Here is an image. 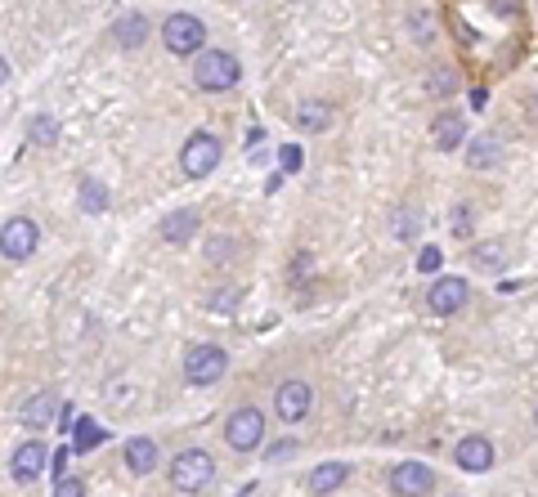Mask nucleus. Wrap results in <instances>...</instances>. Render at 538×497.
I'll return each mask as SVG.
<instances>
[{
    "mask_svg": "<svg viewBox=\"0 0 538 497\" xmlns=\"http://www.w3.org/2000/svg\"><path fill=\"white\" fill-rule=\"evenodd\" d=\"M242 81V63L229 50H198L193 55V86L202 95H224Z\"/></svg>",
    "mask_w": 538,
    "mask_h": 497,
    "instance_id": "obj_1",
    "label": "nucleus"
},
{
    "mask_svg": "<svg viewBox=\"0 0 538 497\" xmlns=\"http://www.w3.org/2000/svg\"><path fill=\"white\" fill-rule=\"evenodd\" d=\"M166 475H171V488H175V493L198 497V493H206L211 479H215V457H211L206 448H184V452L166 466Z\"/></svg>",
    "mask_w": 538,
    "mask_h": 497,
    "instance_id": "obj_2",
    "label": "nucleus"
},
{
    "mask_svg": "<svg viewBox=\"0 0 538 497\" xmlns=\"http://www.w3.org/2000/svg\"><path fill=\"white\" fill-rule=\"evenodd\" d=\"M162 46L175 55V59H193L198 50H206V23L198 14H171L162 19Z\"/></svg>",
    "mask_w": 538,
    "mask_h": 497,
    "instance_id": "obj_3",
    "label": "nucleus"
},
{
    "mask_svg": "<svg viewBox=\"0 0 538 497\" xmlns=\"http://www.w3.org/2000/svg\"><path fill=\"white\" fill-rule=\"evenodd\" d=\"M224 372H229V350L224 345H215V341L189 345V354H184V381L189 385H215Z\"/></svg>",
    "mask_w": 538,
    "mask_h": 497,
    "instance_id": "obj_4",
    "label": "nucleus"
},
{
    "mask_svg": "<svg viewBox=\"0 0 538 497\" xmlns=\"http://www.w3.org/2000/svg\"><path fill=\"white\" fill-rule=\"evenodd\" d=\"M220 157H224V144H220L211 131H193V135L184 139V148H180V171H184L189 180H206V175L220 166Z\"/></svg>",
    "mask_w": 538,
    "mask_h": 497,
    "instance_id": "obj_5",
    "label": "nucleus"
},
{
    "mask_svg": "<svg viewBox=\"0 0 538 497\" xmlns=\"http://www.w3.org/2000/svg\"><path fill=\"white\" fill-rule=\"evenodd\" d=\"M224 443H229L233 452H256V448L265 443V412L251 408V403L233 408L229 421H224Z\"/></svg>",
    "mask_w": 538,
    "mask_h": 497,
    "instance_id": "obj_6",
    "label": "nucleus"
},
{
    "mask_svg": "<svg viewBox=\"0 0 538 497\" xmlns=\"http://www.w3.org/2000/svg\"><path fill=\"white\" fill-rule=\"evenodd\" d=\"M467 296H471L467 278H458V274H440V278L426 287V309H431L435 318H453V314L467 309Z\"/></svg>",
    "mask_w": 538,
    "mask_h": 497,
    "instance_id": "obj_7",
    "label": "nucleus"
},
{
    "mask_svg": "<svg viewBox=\"0 0 538 497\" xmlns=\"http://www.w3.org/2000/svg\"><path fill=\"white\" fill-rule=\"evenodd\" d=\"M37 242H41V233H37V224L28 215H10L5 224H0V256L14 260V265L28 260L37 251Z\"/></svg>",
    "mask_w": 538,
    "mask_h": 497,
    "instance_id": "obj_8",
    "label": "nucleus"
},
{
    "mask_svg": "<svg viewBox=\"0 0 538 497\" xmlns=\"http://www.w3.org/2000/svg\"><path fill=\"white\" fill-rule=\"evenodd\" d=\"M274 412H279V421H288V425L306 421V417L315 412V385H310V381H283V385L274 390Z\"/></svg>",
    "mask_w": 538,
    "mask_h": 497,
    "instance_id": "obj_9",
    "label": "nucleus"
},
{
    "mask_svg": "<svg viewBox=\"0 0 538 497\" xmlns=\"http://www.w3.org/2000/svg\"><path fill=\"white\" fill-rule=\"evenodd\" d=\"M435 470L426 461H399L391 466V493L395 497H431L435 493Z\"/></svg>",
    "mask_w": 538,
    "mask_h": 497,
    "instance_id": "obj_10",
    "label": "nucleus"
},
{
    "mask_svg": "<svg viewBox=\"0 0 538 497\" xmlns=\"http://www.w3.org/2000/svg\"><path fill=\"white\" fill-rule=\"evenodd\" d=\"M453 466H462L467 475H484L493 466V443L484 434H462L453 448Z\"/></svg>",
    "mask_w": 538,
    "mask_h": 497,
    "instance_id": "obj_11",
    "label": "nucleus"
},
{
    "mask_svg": "<svg viewBox=\"0 0 538 497\" xmlns=\"http://www.w3.org/2000/svg\"><path fill=\"white\" fill-rule=\"evenodd\" d=\"M55 417H59V394H55V390H37V394L19 408V421H23L28 430H50Z\"/></svg>",
    "mask_w": 538,
    "mask_h": 497,
    "instance_id": "obj_12",
    "label": "nucleus"
},
{
    "mask_svg": "<svg viewBox=\"0 0 538 497\" xmlns=\"http://www.w3.org/2000/svg\"><path fill=\"white\" fill-rule=\"evenodd\" d=\"M46 443H37V439H28V443H19V452H14V461H10V475H14V484H32V479H41L46 475Z\"/></svg>",
    "mask_w": 538,
    "mask_h": 497,
    "instance_id": "obj_13",
    "label": "nucleus"
},
{
    "mask_svg": "<svg viewBox=\"0 0 538 497\" xmlns=\"http://www.w3.org/2000/svg\"><path fill=\"white\" fill-rule=\"evenodd\" d=\"M122 461L130 466V475H153V470L162 466V448H157L148 434H135V439H126Z\"/></svg>",
    "mask_w": 538,
    "mask_h": 497,
    "instance_id": "obj_14",
    "label": "nucleus"
},
{
    "mask_svg": "<svg viewBox=\"0 0 538 497\" xmlns=\"http://www.w3.org/2000/svg\"><path fill=\"white\" fill-rule=\"evenodd\" d=\"M346 479H350V461H324V466H315V470L306 475V493L328 497V493H337Z\"/></svg>",
    "mask_w": 538,
    "mask_h": 497,
    "instance_id": "obj_15",
    "label": "nucleus"
},
{
    "mask_svg": "<svg viewBox=\"0 0 538 497\" xmlns=\"http://www.w3.org/2000/svg\"><path fill=\"white\" fill-rule=\"evenodd\" d=\"M198 224H202V215H198V211H175V215H166V220L157 224V233H162V242L184 247V242H193V238H198Z\"/></svg>",
    "mask_w": 538,
    "mask_h": 497,
    "instance_id": "obj_16",
    "label": "nucleus"
},
{
    "mask_svg": "<svg viewBox=\"0 0 538 497\" xmlns=\"http://www.w3.org/2000/svg\"><path fill=\"white\" fill-rule=\"evenodd\" d=\"M148 32H153V23H148L139 10H130V14H122V19L113 23V37H117L122 50H139V46L148 41Z\"/></svg>",
    "mask_w": 538,
    "mask_h": 497,
    "instance_id": "obj_17",
    "label": "nucleus"
},
{
    "mask_svg": "<svg viewBox=\"0 0 538 497\" xmlns=\"http://www.w3.org/2000/svg\"><path fill=\"white\" fill-rule=\"evenodd\" d=\"M431 139H435L440 153H453V148H462V139H467V122H462L458 113H440V117L431 122Z\"/></svg>",
    "mask_w": 538,
    "mask_h": 497,
    "instance_id": "obj_18",
    "label": "nucleus"
},
{
    "mask_svg": "<svg viewBox=\"0 0 538 497\" xmlns=\"http://www.w3.org/2000/svg\"><path fill=\"white\" fill-rule=\"evenodd\" d=\"M332 117H337V108H332L328 99H306L301 113H297V131H306V135H324V131L332 126Z\"/></svg>",
    "mask_w": 538,
    "mask_h": 497,
    "instance_id": "obj_19",
    "label": "nucleus"
},
{
    "mask_svg": "<svg viewBox=\"0 0 538 497\" xmlns=\"http://www.w3.org/2000/svg\"><path fill=\"white\" fill-rule=\"evenodd\" d=\"M104 439H108V430L95 417H77L72 421V452H95V448H104Z\"/></svg>",
    "mask_w": 538,
    "mask_h": 497,
    "instance_id": "obj_20",
    "label": "nucleus"
},
{
    "mask_svg": "<svg viewBox=\"0 0 538 497\" xmlns=\"http://www.w3.org/2000/svg\"><path fill=\"white\" fill-rule=\"evenodd\" d=\"M498 135H480V139H471L467 144V166L471 171H484V166H498Z\"/></svg>",
    "mask_w": 538,
    "mask_h": 497,
    "instance_id": "obj_21",
    "label": "nucleus"
},
{
    "mask_svg": "<svg viewBox=\"0 0 538 497\" xmlns=\"http://www.w3.org/2000/svg\"><path fill=\"white\" fill-rule=\"evenodd\" d=\"M77 202H81V211L86 215H104L108 211V189H104V180H81V189H77Z\"/></svg>",
    "mask_w": 538,
    "mask_h": 497,
    "instance_id": "obj_22",
    "label": "nucleus"
},
{
    "mask_svg": "<svg viewBox=\"0 0 538 497\" xmlns=\"http://www.w3.org/2000/svg\"><path fill=\"white\" fill-rule=\"evenodd\" d=\"M32 144H41V148H50V144H59V122L55 117H32Z\"/></svg>",
    "mask_w": 538,
    "mask_h": 497,
    "instance_id": "obj_23",
    "label": "nucleus"
},
{
    "mask_svg": "<svg viewBox=\"0 0 538 497\" xmlns=\"http://www.w3.org/2000/svg\"><path fill=\"white\" fill-rule=\"evenodd\" d=\"M233 251H238V242H229V238H211V247H206V260H211V265H224Z\"/></svg>",
    "mask_w": 538,
    "mask_h": 497,
    "instance_id": "obj_24",
    "label": "nucleus"
},
{
    "mask_svg": "<svg viewBox=\"0 0 538 497\" xmlns=\"http://www.w3.org/2000/svg\"><path fill=\"white\" fill-rule=\"evenodd\" d=\"M471 260H475V269H498V265H502V251H498V247H475Z\"/></svg>",
    "mask_w": 538,
    "mask_h": 497,
    "instance_id": "obj_25",
    "label": "nucleus"
},
{
    "mask_svg": "<svg viewBox=\"0 0 538 497\" xmlns=\"http://www.w3.org/2000/svg\"><path fill=\"white\" fill-rule=\"evenodd\" d=\"M55 497H86V484L72 479V475H63V479H55Z\"/></svg>",
    "mask_w": 538,
    "mask_h": 497,
    "instance_id": "obj_26",
    "label": "nucleus"
},
{
    "mask_svg": "<svg viewBox=\"0 0 538 497\" xmlns=\"http://www.w3.org/2000/svg\"><path fill=\"white\" fill-rule=\"evenodd\" d=\"M68 457H72V448H59L55 457H46V470H50L55 479H63V470H68Z\"/></svg>",
    "mask_w": 538,
    "mask_h": 497,
    "instance_id": "obj_27",
    "label": "nucleus"
},
{
    "mask_svg": "<svg viewBox=\"0 0 538 497\" xmlns=\"http://www.w3.org/2000/svg\"><path fill=\"white\" fill-rule=\"evenodd\" d=\"M417 269H422V274H435V269H440V247H422Z\"/></svg>",
    "mask_w": 538,
    "mask_h": 497,
    "instance_id": "obj_28",
    "label": "nucleus"
},
{
    "mask_svg": "<svg viewBox=\"0 0 538 497\" xmlns=\"http://www.w3.org/2000/svg\"><path fill=\"white\" fill-rule=\"evenodd\" d=\"M453 215H458V220H453V233H458V238H467V233H471V206L462 202Z\"/></svg>",
    "mask_w": 538,
    "mask_h": 497,
    "instance_id": "obj_29",
    "label": "nucleus"
},
{
    "mask_svg": "<svg viewBox=\"0 0 538 497\" xmlns=\"http://www.w3.org/2000/svg\"><path fill=\"white\" fill-rule=\"evenodd\" d=\"M297 452V439H279V443H269V461H283Z\"/></svg>",
    "mask_w": 538,
    "mask_h": 497,
    "instance_id": "obj_30",
    "label": "nucleus"
},
{
    "mask_svg": "<svg viewBox=\"0 0 538 497\" xmlns=\"http://www.w3.org/2000/svg\"><path fill=\"white\" fill-rule=\"evenodd\" d=\"M399 215H404V220L395 224V233H399V238H413V233H417V215H413V211H399Z\"/></svg>",
    "mask_w": 538,
    "mask_h": 497,
    "instance_id": "obj_31",
    "label": "nucleus"
},
{
    "mask_svg": "<svg viewBox=\"0 0 538 497\" xmlns=\"http://www.w3.org/2000/svg\"><path fill=\"white\" fill-rule=\"evenodd\" d=\"M297 166H301V148L288 144V148H283V171H297Z\"/></svg>",
    "mask_w": 538,
    "mask_h": 497,
    "instance_id": "obj_32",
    "label": "nucleus"
},
{
    "mask_svg": "<svg viewBox=\"0 0 538 497\" xmlns=\"http://www.w3.org/2000/svg\"><path fill=\"white\" fill-rule=\"evenodd\" d=\"M431 90H435V95H453V77H435Z\"/></svg>",
    "mask_w": 538,
    "mask_h": 497,
    "instance_id": "obj_33",
    "label": "nucleus"
},
{
    "mask_svg": "<svg viewBox=\"0 0 538 497\" xmlns=\"http://www.w3.org/2000/svg\"><path fill=\"white\" fill-rule=\"evenodd\" d=\"M10 81V63H5V55H0V86Z\"/></svg>",
    "mask_w": 538,
    "mask_h": 497,
    "instance_id": "obj_34",
    "label": "nucleus"
}]
</instances>
